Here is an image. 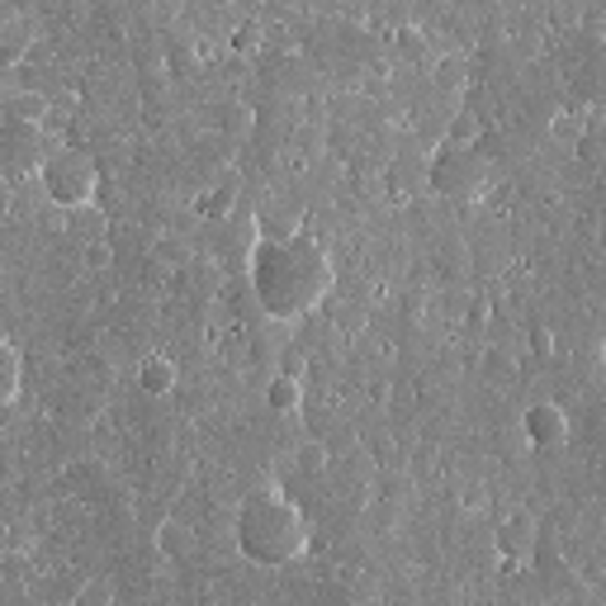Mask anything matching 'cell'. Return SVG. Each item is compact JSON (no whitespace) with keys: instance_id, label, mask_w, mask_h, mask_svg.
I'll use <instances>...</instances> for the list:
<instances>
[{"instance_id":"6da1fadb","label":"cell","mask_w":606,"mask_h":606,"mask_svg":"<svg viewBox=\"0 0 606 606\" xmlns=\"http://www.w3.org/2000/svg\"><path fill=\"white\" fill-rule=\"evenodd\" d=\"M251 284H257V299L270 317H303L313 313L317 303L332 294L337 284V270H332V257L317 237L299 232V237H280L270 242L261 237L257 251H251Z\"/></svg>"},{"instance_id":"7a4b0ae2","label":"cell","mask_w":606,"mask_h":606,"mask_svg":"<svg viewBox=\"0 0 606 606\" xmlns=\"http://www.w3.org/2000/svg\"><path fill=\"white\" fill-rule=\"evenodd\" d=\"M232 535H237L242 560L261 564V569H290L294 560H303V550H309V521H303L299 502L275 484L247 493L242 507H237Z\"/></svg>"},{"instance_id":"3957f363","label":"cell","mask_w":606,"mask_h":606,"mask_svg":"<svg viewBox=\"0 0 606 606\" xmlns=\"http://www.w3.org/2000/svg\"><path fill=\"white\" fill-rule=\"evenodd\" d=\"M488 181H493V162L478 142L445 138L432 152V162H426V190H436L441 199H478Z\"/></svg>"},{"instance_id":"277c9868","label":"cell","mask_w":606,"mask_h":606,"mask_svg":"<svg viewBox=\"0 0 606 606\" xmlns=\"http://www.w3.org/2000/svg\"><path fill=\"white\" fill-rule=\"evenodd\" d=\"M39 181H43V195L57 209H76V204H90L100 195V162L86 148H76V142H62V148L43 156Z\"/></svg>"},{"instance_id":"5b68a950","label":"cell","mask_w":606,"mask_h":606,"mask_svg":"<svg viewBox=\"0 0 606 606\" xmlns=\"http://www.w3.org/2000/svg\"><path fill=\"white\" fill-rule=\"evenodd\" d=\"M47 156V123H34V119H6L0 123V171L10 181L20 175H39Z\"/></svg>"},{"instance_id":"8992f818","label":"cell","mask_w":606,"mask_h":606,"mask_svg":"<svg viewBox=\"0 0 606 606\" xmlns=\"http://www.w3.org/2000/svg\"><path fill=\"white\" fill-rule=\"evenodd\" d=\"M493 545H498L502 564H526L540 545V521L531 512H507L498 521V531H493Z\"/></svg>"},{"instance_id":"52a82bcc","label":"cell","mask_w":606,"mask_h":606,"mask_svg":"<svg viewBox=\"0 0 606 606\" xmlns=\"http://www.w3.org/2000/svg\"><path fill=\"white\" fill-rule=\"evenodd\" d=\"M521 432L535 451H560L569 445V412L560 403H531L521 412Z\"/></svg>"},{"instance_id":"ba28073f","label":"cell","mask_w":606,"mask_h":606,"mask_svg":"<svg viewBox=\"0 0 606 606\" xmlns=\"http://www.w3.org/2000/svg\"><path fill=\"white\" fill-rule=\"evenodd\" d=\"M29 47H34V34H29L24 20H14V14H0V67H20L29 57Z\"/></svg>"},{"instance_id":"9c48e42d","label":"cell","mask_w":606,"mask_h":606,"mask_svg":"<svg viewBox=\"0 0 606 606\" xmlns=\"http://www.w3.org/2000/svg\"><path fill=\"white\" fill-rule=\"evenodd\" d=\"M20 385H24V360L10 337H0V412L20 398Z\"/></svg>"},{"instance_id":"30bf717a","label":"cell","mask_w":606,"mask_h":606,"mask_svg":"<svg viewBox=\"0 0 606 606\" xmlns=\"http://www.w3.org/2000/svg\"><path fill=\"white\" fill-rule=\"evenodd\" d=\"M175 379H181V375H175V365L166 356H148L138 365V389L148 398H166L175 389Z\"/></svg>"},{"instance_id":"8fae6325","label":"cell","mask_w":606,"mask_h":606,"mask_svg":"<svg viewBox=\"0 0 606 606\" xmlns=\"http://www.w3.org/2000/svg\"><path fill=\"white\" fill-rule=\"evenodd\" d=\"M266 408L280 412V418L299 412V408H303V379H294V375H275V379L266 385Z\"/></svg>"},{"instance_id":"7c38bea8","label":"cell","mask_w":606,"mask_h":606,"mask_svg":"<svg viewBox=\"0 0 606 606\" xmlns=\"http://www.w3.org/2000/svg\"><path fill=\"white\" fill-rule=\"evenodd\" d=\"M550 138L560 142V148L578 152L587 142V119L578 115V109H554V115H550Z\"/></svg>"},{"instance_id":"4fadbf2b","label":"cell","mask_w":606,"mask_h":606,"mask_svg":"<svg viewBox=\"0 0 606 606\" xmlns=\"http://www.w3.org/2000/svg\"><path fill=\"white\" fill-rule=\"evenodd\" d=\"M156 550H162L166 560H190V554H195V531L181 521H162L156 526Z\"/></svg>"},{"instance_id":"5bb4252c","label":"cell","mask_w":606,"mask_h":606,"mask_svg":"<svg viewBox=\"0 0 606 606\" xmlns=\"http://www.w3.org/2000/svg\"><path fill=\"white\" fill-rule=\"evenodd\" d=\"M47 115H53V109H47V100L39 90H20V95H10L6 100V119H34V123H47Z\"/></svg>"},{"instance_id":"9a60e30c","label":"cell","mask_w":606,"mask_h":606,"mask_svg":"<svg viewBox=\"0 0 606 606\" xmlns=\"http://www.w3.org/2000/svg\"><path fill=\"white\" fill-rule=\"evenodd\" d=\"M303 232V218L294 209H266L261 214V237L270 242H280V237H299Z\"/></svg>"},{"instance_id":"2e32d148","label":"cell","mask_w":606,"mask_h":606,"mask_svg":"<svg viewBox=\"0 0 606 606\" xmlns=\"http://www.w3.org/2000/svg\"><path fill=\"white\" fill-rule=\"evenodd\" d=\"M67 223H72V232H82L86 242L90 237H105V209L100 204H76V209H67Z\"/></svg>"},{"instance_id":"e0dca14e","label":"cell","mask_w":606,"mask_h":606,"mask_svg":"<svg viewBox=\"0 0 606 606\" xmlns=\"http://www.w3.org/2000/svg\"><path fill=\"white\" fill-rule=\"evenodd\" d=\"M469 86V67L459 57H441L436 62V90L441 95H455V90H465Z\"/></svg>"},{"instance_id":"ac0fdd59","label":"cell","mask_w":606,"mask_h":606,"mask_svg":"<svg viewBox=\"0 0 606 606\" xmlns=\"http://www.w3.org/2000/svg\"><path fill=\"white\" fill-rule=\"evenodd\" d=\"M512 375H517V356L507 346H493L488 350V379H498V385H512Z\"/></svg>"},{"instance_id":"d6986e66","label":"cell","mask_w":606,"mask_h":606,"mask_svg":"<svg viewBox=\"0 0 606 606\" xmlns=\"http://www.w3.org/2000/svg\"><path fill=\"white\" fill-rule=\"evenodd\" d=\"M86 266L90 270H109V266H115V247H109V237H90V242H86Z\"/></svg>"},{"instance_id":"ffe728a7","label":"cell","mask_w":606,"mask_h":606,"mask_svg":"<svg viewBox=\"0 0 606 606\" xmlns=\"http://www.w3.org/2000/svg\"><path fill=\"white\" fill-rule=\"evenodd\" d=\"M398 53L403 57H426V39H422V29H398Z\"/></svg>"},{"instance_id":"44dd1931","label":"cell","mask_w":606,"mask_h":606,"mask_svg":"<svg viewBox=\"0 0 606 606\" xmlns=\"http://www.w3.org/2000/svg\"><path fill=\"white\" fill-rule=\"evenodd\" d=\"M228 209H232V190H214V195L199 199V214H204V218H223Z\"/></svg>"},{"instance_id":"7402d4cb","label":"cell","mask_w":606,"mask_h":606,"mask_svg":"<svg viewBox=\"0 0 606 606\" xmlns=\"http://www.w3.org/2000/svg\"><path fill=\"white\" fill-rule=\"evenodd\" d=\"M451 142H478V119L474 115H455L451 119V133H445Z\"/></svg>"},{"instance_id":"603a6c76","label":"cell","mask_w":606,"mask_h":606,"mask_svg":"<svg viewBox=\"0 0 606 606\" xmlns=\"http://www.w3.org/2000/svg\"><path fill=\"white\" fill-rule=\"evenodd\" d=\"M323 465H327V451H323V445H317V441H309V445H303V451H299V469H303V474H317Z\"/></svg>"},{"instance_id":"cb8c5ba5","label":"cell","mask_w":606,"mask_h":606,"mask_svg":"<svg viewBox=\"0 0 606 606\" xmlns=\"http://www.w3.org/2000/svg\"><path fill=\"white\" fill-rule=\"evenodd\" d=\"M531 342H535V356H545V360L554 356V332H550V327H535Z\"/></svg>"},{"instance_id":"d4e9b609","label":"cell","mask_w":606,"mask_h":606,"mask_svg":"<svg viewBox=\"0 0 606 606\" xmlns=\"http://www.w3.org/2000/svg\"><path fill=\"white\" fill-rule=\"evenodd\" d=\"M257 47V24H242L237 29V53H251Z\"/></svg>"},{"instance_id":"484cf974","label":"cell","mask_w":606,"mask_h":606,"mask_svg":"<svg viewBox=\"0 0 606 606\" xmlns=\"http://www.w3.org/2000/svg\"><path fill=\"white\" fill-rule=\"evenodd\" d=\"M10 204H14V181H10L6 171H0V214H6Z\"/></svg>"},{"instance_id":"4316f807","label":"cell","mask_w":606,"mask_h":606,"mask_svg":"<svg viewBox=\"0 0 606 606\" xmlns=\"http://www.w3.org/2000/svg\"><path fill=\"white\" fill-rule=\"evenodd\" d=\"M488 323V303H474L469 309V327H484Z\"/></svg>"}]
</instances>
